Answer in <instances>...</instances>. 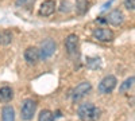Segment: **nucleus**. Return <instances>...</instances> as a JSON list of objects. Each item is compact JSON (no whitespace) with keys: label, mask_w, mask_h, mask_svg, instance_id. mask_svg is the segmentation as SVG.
I'll list each match as a JSON object with an SVG mask.
<instances>
[{"label":"nucleus","mask_w":135,"mask_h":121,"mask_svg":"<svg viewBox=\"0 0 135 121\" xmlns=\"http://www.w3.org/2000/svg\"><path fill=\"white\" fill-rule=\"evenodd\" d=\"M14 98V90L9 86L0 87V102H9Z\"/></svg>","instance_id":"11"},{"label":"nucleus","mask_w":135,"mask_h":121,"mask_svg":"<svg viewBox=\"0 0 135 121\" xmlns=\"http://www.w3.org/2000/svg\"><path fill=\"white\" fill-rule=\"evenodd\" d=\"M2 121H15V111L12 106H4L2 109Z\"/></svg>","instance_id":"12"},{"label":"nucleus","mask_w":135,"mask_h":121,"mask_svg":"<svg viewBox=\"0 0 135 121\" xmlns=\"http://www.w3.org/2000/svg\"><path fill=\"white\" fill-rule=\"evenodd\" d=\"M35 111H37V102L34 101V100H31V98L25 100V102L22 104V108H20L22 120L30 121L34 117V114H35Z\"/></svg>","instance_id":"2"},{"label":"nucleus","mask_w":135,"mask_h":121,"mask_svg":"<svg viewBox=\"0 0 135 121\" xmlns=\"http://www.w3.org/2000/svg\"><path fill=\"white\" fill-rule=\"evenodd\" d=\"M55 49H57V45H55V42L50 38L45 39L41 46H39V54H41V59H47L50 58L53 54L55 52Z\"/></svg>","instance_id":"3"},{"label":"nucleus","mask_w":135,"mask_h":121,"mask_svg":"<svg viewBox=\"0 0 135 121\" xmlns=\"http://www.w3.org/2000/svg\"><path fill=\"white\" fill-rule=\"evenodd\" d=\"M55 9V2L54 0H46L39 7V15L41 16H50Z\"/></svg>","instance_id":"10"},{"label":"nucleus","mask_w":135,"mask_h":121,"mask_svg":"<svg viewBox=\"0 0 135 121\" xmlns=\"http://www.w3.org/2000/svg\"><path fill=\"white\" fill-rule=\"evenodd\" d=\"M38 121H54V116L50 111L45 109L39 113V117H38Z\"/></svg>","instance_id":"15"},{"label":"nucleus","mask_w":135,"mask_h":121,"mask_svg":"<svg viewBox=\"0 0 135 121\" xmlns=\"http://www.w3.org/2000/svg\"><path fill=\"white\" fill-rule=\"evenodd\" d=\"M105 22L111 26H120L124 22V15L120 9H114L105 16Z\"/></svg>","instance_id":"8"},{"label":"nucleus","mask_w":135,"mask_h":121,"mask_svg":"<svg viewBox=\"0 0 135 121\" xmlns=\"http://www.w3.org/2000/svg\"><path fill=\"white\" fill-rule=\"evenodd\" d=\"M65 47H66L68 54L70 57H74L77 54V49H78V36L76 34L68 35V38L65 39Z\"/></svg>","instance_id":"7"},{"label":"nucleus","mask_w":135,"mask_h":121,"mask_svg":"<svg viewBox=\"0 0 135 121\" xmlns=\"http://www.w3.org/2000/svg\"><path fill=\"white\" fill-rule=\"evenodd\" d=\"M123 3H124V7L127 9H131V11L135 9V0H124Z\"/></svg>","instance_id":"17"},{"label":"nucleus","mask_w":135,"mask_h":121,"mask_svg":"<svg viewBox=\"0 0 135 121\" xmlns=\"http://www.w3.org/2000/svg\"><path fill=\"white\" fill-rule=\"evenodd\" d=\"M11 40H12V35H11L9 31H4V32L0 34V43L8 45V43H11Z\"/></svg>","instance_id":"16"},{"label":"nucleus","mask_w":135,"mask_h":121,"mask_svg":"<svg viewBox=\"0 0 135 121\" xmlns=\"http://www.w3.org/2000/svg\"><path fill=\"white\" fill-rule=\"evenodd\" d=\"M25 59L28 65H35L39 59H41V54H39V49L37 47H28L25 50Z\"/></svg>","instance_id":"9"},{"label":"nucleus","mask_w":135,"mask_h":121,"mask_svg":"<svg viewBox=\"0 0 135 121\" xmlns=\"http://www.w3.org/2000/svg\"><path fill=\"white\" fill-rule=\"evenodd\" d=\"M92 35L95 39L100 40V42H111L114 40V32H112L109 28H105V27H99V28H95Z\"/></svg>","instance_id":"5"},{"label":"nucleus","mask_w":135,"mask_h":121,"mask_svg":"<svg viewBox=\"0 0 135 121\" xmlns=\"http://www.w3.org/2000/svg\"><path fill=\"white\" fill-rule=\"evenodd\" d=\"M89 8V0H76V11L77 14L84 15Z\"/></svg>","instance_id":"13"},{"label":"nucleus","mask_w":135,"mask_h":121,"mask_svg":"<svg viewBox=\"0 0 135 121\" xmlns=\"http://www.w3.org/2000/svg\"><path fill=\"white\" fill-rule=\"evenodd\" d=\"M91 89H92V85L89 83L88 81L78 83V85L74 87V89L72 90V98H73L74 101L80 100L81 97H84L85 94H88L89 92H91Z\"/></svg>","instance_id":"6"},{"label":"nucleus","mask_w":135,"mask_h":121,"mask_svg":"<svg viewBox=\"0 0 135 121\" xmlns=\"http://www.w3.org/2000/svg\"><path fill=\"white\" fill-rule=\"evenodd\" d=\"M77 114L81 121H96L100 117V109L91 102H86L80 105Z\"/></svg>","instance_id":"1"},{"label":"nucleus","mask_w":135,"mask_h":121,"mask_svg":"<svg viewBox=\"0 0 135 121\" xmlns=\"http://www.w3.org/2000/svg\"><path fill=\"white\" fill-rule=\"evenodd\" d=\"M32 0H16V6L18 7H25V6H28Z\"/></svg>","instance_id":"18"},{"label":"nucleus","mask_w":135,"mask_h":121,"mask_svg":"<svg viewBox=\"0 0 135 121\" xmlns=\"http://www.w3.org/2000/svg\"><path fill=\"white\" fill-rule=\"evenodd\" d=\"M134 85H135V77H130V78H127L124 82H122V85L119 87V92L120 93H124V92L130 90Z\"/></svg>","instance_id":"14"},{"label":"nucleus","mask_w":135,"mask_h":121,"mask_svg":"<svg viewBox=\"0 0 135 121\" xmlns=\"http://www.w3.org/2000/svg\"><path fill=\"white\" fill-rule=\"evenodd\" d=\"M116 77L115 75H107V77H104L103 80L100 81V83H99V93H101V94H108V93H111L112 90L115 89V86H116Z\"/></svg>","instance_id":"4"}]
</instances>
